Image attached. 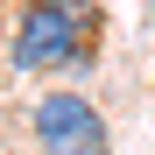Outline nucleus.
I'll list each match as a JSON object with an SVG mask.
<instances>
[{"label": "nucleus", "mask_w": 155, "mask_h": 155, "mask_svg": "<svg viewBox=\"0 0 155 155\" xmlns=\"http://www.w3.org/2000/svg\"><path fill=\"white\" fill-rule=\"evenodd\" d=\"M85 28L92 14L78 0H35L14 28V64L21 71H64V64H85Z\"/></svg>", "instance_id": "nucleus-1"}, {"label": "nucleus", "mask_w": 155, "mask_h": 155, "mask_svg": "<svg viewBox=\"0 0 155 155\" xmlns=\"http://www.w3.org/2000/svg\"><path fill=\"white\" fill-rule=\"evenodd\" d=\"M35 141L49 155H106V120H99L92 99L78 92H49L35 106Z\"/></svg>", "instance_id": "nucleus-2"}]
</instances>
